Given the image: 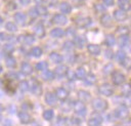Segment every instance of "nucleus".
Instances as JSON below:
<instances>
[{
    "mask_svg": "<svg viewBox=\"0 0 131 126\" xmlns=\"http://www.w3.org/2000/svg\"><path fill=\"white\" fill-rule=\"evenodd\" d=\"M92 107L96 112H103L107 108V102L102 98H94L92 101Z\"/></svg>",
    "mask_w": 131,
    "mask_h": 126,
    "instance_id": "obj_1",
    "label": "nucleus"
},
{
    "mask_svg": "<svg viewBox=\"0 0 131 126\" xmlns=\"http://www.w3.org/2000/svg\"><path fill=\"white\" fill-rule=\"evenodd\" d=\"M73 107H74V110H75V112H76L77 115H79L81 117H85L86 116L87 109H86L85 104L82 101H75L73 103Z\"/></svg>",
    "mask_w": 131,
    "mask_h": 126,
    "instance_id": "obj_2",
    "label": "nucleus"
},
{
    "mask_svg": "<svg viewBox=\"0 0 131 126\" xmlns=\"http://www.w3.org/2000/svg\"><path fill=\"white\" fill-rule=\"evenodd\" d=\"M75 24L77 27L81 28V29H85L87 27H89L91 24H92V20L90 17H82V16H79L75 19Z\"/></svg>",
    "mask_w": 131,
    "mask_h": 126,
    "instance_id": "obj_3",
    "label": "nucleus"
},
{
    "mask_svg": "<svg viewBox=\"0 0 131 126\" xmlns=\"http://www.w3.org/2000/svg\"><path fill=\"white\" fill-rule=\"evenodd\" d=\"M126 78H125V75L122 74L121 72H112V81L115 85H121L125 82Z\"/></svg>",
    "mask_w": 131,
    "mask_h": 126,
    "instance_id": "obj_4",
    "label": "nucleus"
},
{
    "mask_svg": "<svg viewBox=\"0 0 131 126\" xmlns=\"http://www.w3.org/2000/svg\"><path fill=\"white\" fill-rule=\"evenodd\" d=\"M114 113H115V116H116L117 118L125 119V118H127L128 115H129V110H128V108H127L125 104H122V106H120Z\"/></svg>",
    "mask_w": 131,
    "mask_h": 126,
    "instance_id": "obj_5",
    "label": "nucleus"
},
{
    "mask_svg": "<svg viewBox=\"0 0 131 126\" xmlns=\"http://www.w3.org/2000/svg\"><path fill=\"white\" fill-rule=\"evenodd\" d=\"M98 92L102 95H105V96H111L113 93H114V90H113V87L110 85V84H102L98 87Z\"/></svg>",
    "mask_w": 131,
    "mask_h": 126,
    "instance_id": "obj_6",
    "label": "nucleus"
},
{
    "mask_svg": "<svg viewBox=\"0 0 131 126\" xmlns=\"http://www.w3.org/2000/svg\"><path fill=\"white\" fill-rule=\"evenodd\" d=\"M101 123H102L101 116H99L97 114H94V115H92V117L88 121V126H100Z\"/></svg>",
    "mask_w": 131,
    "mask_h": 126,
    "instance_id": "obj_7",
    "label": "nucleus"
},
{
    "mask_svg": "<svg viewBox=\"0 0 131 126\" xmlns=\"http://www.w3.org/2000/svg\"><path fill=\"white\" fill-rule=\"evenodd\" d=\"M114 18H115L116 20H118V22L126 20V19H127V13H126V11L121 10V9L115 10V11H114Z\"/></svg>",
    "mask_w": 131,
    "mask_h": 126,
    "instance_id": "obj_8",
    "label": "nucleus"
},
{
    "mask_svg": "<svg viewBox=\"0 0 131 126\" xmlns=\"http://www.w3.org/2000/svg\"><path fill=\"white\" fill-rule=\"evenodd\" d=\"M52 22L55 24V25H59V26H62V25H66L67 22H68V18L66 17V15L63 14H55L52 18Z\"/></svg>",
    "mask_w": 131,
    "mask_h": 126,
    "instance_id": "obj_9",
    "label": "nucleus"
},
{
    "mask_svg": "<svg viewBox=\"0 0 131 126\" xmlns=\"http://www.w3.org/2000/svg\"><path fill=\"white\" fill-rule=\"evenodd\" d=\"M55 96L60 99V100H64L68 96H69V92L67 89H64L63 87H59L55 90Z\"/></svg>",
    "mask_w": 131,
    "mask_h": 126,
    "instance_id": "obj_10",
    "label": "nucleus"
},
{
    "mask_svg": "<svg viewBox=\"0 0 131 126\" xmlns=\"http://www.w3.org/2000/svg\"><path fill=\"white\" fill-rule=\"evenodd\" d=\"M18 119L23 124H29L31 122V116L25 111H21L18 113Z\"/></svg>",
    "mask_w": 131,
    "mask_h": 126,
    "instance_id": "obj_11",
    "label": "nucleus"
},
{
    "mask_svg": "<svg viewBox=\"0 0 131 126\" xmlns=\"http://www.w3.org/2000/svg\"><path fill=\"white\" fill-rule=\"evenodd\" d=\"M85 42H86V39L84 38V36H75L73 41L74 45H76L78 48H83L85 45Z\"/></svg>",
    "mask_w": 131,
    "mask_h": 126,
    "instance_id": "obj_12",
    "label": "nucleus"
},
{
    "mask_svg": "<svg viewBox=\"0 0 131 126\" xmlns=\"http://www.w3.org/2000/svg\"><path fill=\"white\" fill-rule=\"evenodd\" d=\"M49 58L54 64H61L63 61V57L59 53H57V52H51L49 54Z\"/></svg>",
    "mask_w": 131,
    "mask_h": 126,
    "instance_id": "obj_13",
    "label": "nucleus"
},
{
    "mask_svg": "<svg viewBox=\"0 0 131 126\" xmlns=\"http://www.w3.org/2000/svg\"><path fill=\"white\" fill-rule=\"evenodd\" d=\"M45 101L49 106H54L56 103V96L52 92H47L45 94Z\"/></svg>",
    "mask_w": 131,
    "mask_h": 126,
    "instance_id": "obj_14",
    "label": "nucleus"
},
{
    "mask_svg": "<svg viewBox=\"0 0 131 126\" xmlns=\"http://www.w3.org/2000/svg\"><path fill=\"white\" fill-rule=\"evenodd\" d=\"M34 33H35V35L38 36L39 38H43V37L45 36V29H44V27H43L41 24H38V25H36L35 28H34Z\"/></svg>",
    "mask_w": 131,
    "mask_h": 126,
    "instance_id": "obj_15",
    "label": "nucleus"
},
{
    "mask_svg": "<svg viewBox=\"0 0 131 126\" xmlns=\"http://www.w3.org/2000/svg\"><path fill=\"white\" fill-rule=\"evenodd\" d=\"M68 70H69V69H68L67 66L60 65V66H58V67L55 68L54 73H55V75H56L57 77H63V76H66V73H67Z\"/></svg>",
    "mask_w": 131,
    "mask_h": 126,
    "instance_id": "obj_16",
    "label": "nucleus"
},
{
    "mask_svg": "<svg viewBox=\"0 0 131 126\" xmlns=\"http://www.w3.org/2000/svg\"><path fill=\"white\" fill-rule=\"evenodd\" d=\"M14 19L17 24L19 25H25L26 22H27V15L23 12H16L14 14Z\"/></svg>",
    "mask_w": 131,
    "mask_h": 126,
    "instance_id": "obj_17",
    "label": "nucleus"
},
{
    "mask_svg": "<svg viewBox=\"0 0 131 126\" xmlns=\"http://www.w3.org/2000/svg\"><path fill=\"white\" fill-rule=\"evenodd\" d=\"M78 97L80 99V101L82 102H87L90 100V93L85 91V90H80L78 92Z\"/></svg>",
    "mask_w": 131,
    "mask_h": 126,
    "instance_id": "obj_18",
    "label": "nucleus"
},
{
    "mask_svg": "<svg viewBox=\"0 0 131 126\" xmlns=\"http://www.w3.org/2000/svg\"><path fill=\"white\" fill-rule=\"evenodd\" d=\"M20 71L25 75H31L33 72V68L29 62H23L20 66Z\"/></svg>",
    "mask_w": 131,
    "mask_h": 126,
    "instance_id": "obj_19",
    "label": "nucleus"
},
{
    "mask_svg": "<svg viewBox=\"0 0 131 126\" xmlns=\"http://www.w3.org/2000/svg\"><path fill=\"white\" fill-rule=\"evenodd\" d=\"M31 91L33 94H36V95H39L41 94L42 92V86L37 82V81H33V85L31 86Z\"/></svg>",
    "mask_w": 131,
    "mask_h": 126,
    "instance_id": "obj_20",
    "label": "nucleus"
},
{
    "mask_svg": "<svg viewBox=\"0 0 131 126\" xmlns=\"http://www.w3.org/2000/svg\"><path fill=\"white\" fill-rule=\"evenodd\" d=\"M19 40L26 45H31L35 42V37L33 35H26V36H21Z\"/></svg>",
    "mask_w": 131,
    "mask_h": 126,
    "instance_id": "obj_21",
    "label": "nucleus"
},
{
    "mask_svg": "<svg viewBox=\"0 0 131 126\" xmlns=\"http://www.w3.org/2000/svg\"><path fill=\"white\" fill-rule=\"evenodd\" d=\"M87 49H88L89 53L92 55H98L100 53V47L95 44H89L87 46Z\"/></svg>",
    "mask_w": 131,
    "mask_h": 126,
    "instance_id": "obj_22",
    "label": "nucleus"
},
{
    "mask_svg": "<svg viewBox=\"0 0 131 126\" xmlns=\"http://www.w3.org/2000/svg\"><path fill=\"white\" fill-rule=\"evenodd\" d=\"M112 17H111V15L110 14H107V13H105V14H103L101 17H100V23H101V25L102 26H104V27H110L111 25H112Z\"/></svg>",
    "mask_w": 131,
    "mask_h": 126,
    "instance_id": "obj_23",
    "label": "nucleus"
},
{
    "mask_svg": "<svg viewBox=\"0 0 131 126\" xmlns=\"http://www.w3.org/2000/svg\"><path fill=\"white\" fill-rule=\"evenodd\" d=\"M118 6L121 10L128 11L130 9V1L129 0H118Z\"/></svg>",
    "mask_w": 131,
    "mask_h": 126,
    "instance_id": "obj_24",
    "label": "nucleus"
},
{
    "mask_svg": "<svg viewBox=\"0 0 131 126\" xmlns=\"http://www.w3.org/2000/svg\"><path fill=\"white\" fill-rule=\"evenodd\" d=\"M63 35H64V31L61 30L60 28H54L50 32V36L53 38H61Z\"/></svg>",
    "mask_w": 131,
    "mask_h": 126,
    "instance_id": "obj_25",
    "label": "nucleus"
},
{
    "mask_svg": "<svg viewBox=\"0 0 131 126\" xmlns=\"http://www.w3.org/2000/svg\"><path fill=\"white\" fill-rule=\"evenodd\" d=\"M59 8H60V11L62 13H66V14H68L72 11V6L70 5L69 2H61Z\"/></svg>",
    "mask_w": 131,
    "mask_h": 126,
    "instance_id": "obj_26",
    "label": "nucleus"
},
{
    "mask_svg": "<svg viewBox=\"0 0 131 126\" xmlns=\"http://www.w3.org/2000/svg\"><path fill=\"white\" fill-rule=\"evenodd\" d=\"M129 44V37H128V34L126 35H121L120 38H119V45L120 47H125Z\"/></svg>",
    "mask_w": 131,
    "mask_h": 126,
    "instance_id": "obj_27",
    "label": "nucleus"
},
{
    "mask_svg": "<svg viewBox=\"0 0 131 126\" xmlns=\"http://www.w3.org/2000/svg\"><path fill=\"white\" fill-rule=\"evenodd\" d=\"M84 81H85V84H86L87 86H91V85H93V84L95 83L96 78H95L94 74L90 73V74H89L87 77H85V78H84Z\"/></svg>",
    "mask_w": 131,
    "mask_h": 126,
    "instance_id": "obj_28",
    "label": "nucleus"
},
{
    "mask_svg": "<svg viewBox=\"0 0 131 126\" xmlns=\"http://www.w3.org/2000/svg\"><path fill=\"white\" fill-rule=\"evenodd\" d=\"M115 43H116V39L112 34H108L105 36V45H107L108 47H112L115 45Z\"/></svg>",
    "mask_w": 131,
    "mask_h": 126,
    "instance_id": "obj_29",
    "label": "nucleus"
},
{
    "mask_svg": "<svg viewBox=\"0 0 131 126\" xmlns=\"http://www.w3.org/2000/svg\"><path fill=\"white\" fill-rule=\"evenodd\" d=\"M42 79L45 80V81H52V80L54 79V74H53V72H51V71H46V70H45V72H44L43 75H42Z\"/></svg>",
    "mask_w": 131,
    "mask_h": 126,
    "instance_id": "obj_30",
    "label": "nucleus"
},
{
    "mask_svg": "<svg viewBox=\"0 0 131 126\" xmlns=\"http://www.w3.org/2000/svg\"><path fill=\"white\" fill-rule=\"evenodd\" d=\"M75 75H76V78H78V79H84L86 77V71H85L84 68L80 67V68L77 69Z\"/></svg>",
    "mask_w": 131,
    "mask_h": 126,
    "instance_id": "obj_31",
    "label": "nucleus"
},
{
    "mask_svg": "<svg viewBox=\"0 0 131 126\" xmlns=\"http://www.w3.org/2000/svg\"><path fill=\"white\" fill-rule=\"evenodd\" d=\"M36 10H37V12H38L39 15H46L48 13L47 8L45 6H43L42 4H38V6L36 7Z\"/></svg>",
    "mask_w": 131,
    "mask_h": 126,
    "instance_id": "obj_32",
    "label": "nucleus"
},
{
    "mask_svg": "<svg viewBox=\"0 0 131 126\" xmlns=\"http://www.w3.org/2000/svg\"><path fill=\"white\" fill-rule=\"evenodd\" d=\"M115 57H116V59L118 60V61H123L126 57H127V55H126V53H125V51H122V50H119V51H117L116 52V55H115Z\"/></svg>",
    "mask_w": 131,
    "mask_h": 126,
    "instance_id": "obj_33",
    "label": "nucleus"
},
{
    "mask_svg": "<svg viewBox=\"0 0 131 126\" xmlns=\"http://www.w3.org/2000/svg\"><path fill=\"white\" fill-rule=\"evenodd\" d=\"M54 117V112H53V110H46V111H44V113H43V118L45 119V120H51L52 118Z\"/></svg>",
    "mask_w": 131,
    "mask_h": 126,
    "instance_id": "obj_34",
    "label": "nucleus"
},
{
    "mask_svg": "<svg viewBox=\"0 0 131 126\" xmlns=\"http://www.w3.org/2000/svg\"><path fill=\"white\" fill-rule=\"evenodd\" d=\"M29 83L27 82V81H20L19 82V84H18V88H19V90L21 91V92H26V91H28L29 90Z\"/></svg>",
    "mask_w": 131,
    "mask_h": 126,
    "instance_id": "obj_35",
    "label": "nucleus"
},
{
    "mask_svg": "<svg viewBox=\"0 0 131 126\" xmlns=\"http://www.w3.org/2000/svg\"><path fill=\"white\" fill-rule=\"evenodd\" d=\"M74 43L73 41H66L63 44H62V49L66 50V51H71L73 48H74Z\"/></svg>",
    "mask_w": 131,
    "mask_h": 126,
    "instance_id": "obj_36",
    "label": "nucleus"
},
{
    "mask_svg": "<svg viewBox=\"0 0 131 126\" xmlns=\"http://www.w3.org/2000/svg\"><path fill=\"white\" fill-rule=\"evenodd\" d=\"M6 66H7L8 68H14V67L16 66V60H15V58L12 57V56H8V57L6 58Z\"/></svg>",
    "mask_w": 131,
    "mask_h": 126,
    "instance_id": "obj_37",
    "label": "nucleus"
},
{
    "mask_svg": "<svg viewBox=\"0 0 131 126\" xmlns=\"http://www.w3.org/2000/svg\"><path fill=\"white\" fill-rule=\"evenodd\" d=\"M47 68H48V64L44 60H42V61H40L36 65V70L37 71H45Z\"/></svg>",
    "mask_w": 131,
    "mask_h": 126,
    "instance_id": "obj_38",
    "label": "nucleus"
},
{
    "mask_svg": "<svg viewBox=\"0 0 131 126\" xmlns=\"http://www.w3.org/2000/svg\"><path fill=\"white\" fill-rule=\"evenodd\" d=\"M5 28H6V30L9 31V32H15V31L17 30L16 25H15L14 23H12V22H8V23H6Z\"/></svg>",
    "mask_w": 131,
    "mask_h": 126,
    "instance_id": "obj_39",
    "label": "nucleus"
},
{
    "mask_svg": "<svg viewBox=\"0 0 131 126\" xmlns=\"http://www.w3.org/2000/svg\"><path fill=\"white\" fill-rule=\"evenodd\" d=\"M31 52H32L33 56H35V57H40L42 55V53H43V51H42V49L40 47H34L31 50Z\"/></svg>",
    "mask_w": 131,
    "mask_h": 126,
    "instance_id": "obj_40",
    "label": "nucleus"
},
{
    "mask_svg": "<svg viewBox=\"0 0 131 126\" xmlns=\"http://www.w3.org/2000/svg\"><path fill=\"white\" fill-rule=\"evenodd\" d=\"M94 9L96 12H103L105 11V6L101 3H95L94 4Z\"/></svg>",
    "mask_w": 131,
    "mask_h": 126,
    "instance_id": "obj_41",
    "label": "nucleus"
},
{
    "mask_svg": "<svg viewBox=\"0 0 131 126\" xmlns=\"http://www.w3.org/2000/svg\"><path fill=\"white\" fill-rule=\"evenodd\" d=\"M66 76H67V78H68L70 81H74V80L76 79V75H75L74 71H72V70H68L67 73H66Z\"/></svg>",
    "mask_w": 131,
    "mask_h": 126,
    "instance_id": "obj_42",
    "label": "nucleus"
},
{
    "mask_svg": "<svg viewBox=\"0 0 131 126\" xmlns=\"http://www.w3.org/2000/svg\"><path fill=\"white\" fill-rule=\"evenodd\" d=\"M3 50H4L5 52H12V51L14 50V46H13L11 43H7V44H5V45L3 46Z\"/></svg>",
    "mask_w": 131,
    "mask_h": 126,
    "instance_id": "obj_43",
    "label": "nucleus"
},
{
    "mask_svg": "<svg viewBox=\"0 0 131 126\" xmlns=\"http://www.w3.org/2000/svg\"><path fill=\"white\" fill-rule=\"evenodd\" d=\"M113 69H114V66H113L112 64H108V65L104 66V68H103V73L106 74V75H108V74H111V73L113 72Z\"/></svg>",
    "mask_w": 131,
    "mask_h": 126,
    "instance_id": "obj_44",
    "label": "nucleus"
},
{
    "mask_svg": "<svg viewBox=\"0 0 131 126\" xmlns=\"http://www.w3.org/2000/svg\"><path fill=\"white\" fill-rule=\"evenodd\" d=\"M117 32L118 33H122V35H126V34H128L129 29H128V27H119Z\"/></svg>",
    "mask_w": 131,
    "mask_h": 126,
    "instance_id": "obj_45",
    "label": "nucleus"
},
{
    "mask_svg": "<svg viewBox=\"0 0 131 126\" xmlns=\"http://www.w3.org/2000/svg\"><path fill=\"white\" fill-rule=\"evenodd\" d=\"M6 77H7L8 79H10V80H16V79H18V75H17V73H14V72H10V73H8V74L6 75Z\"/></svg>",
    "mask_w": 131,
    "mask_h": 126,
    "instance_id": "obj_46",
    "label": "nucleus"
},
{
    "mask_svg": "<svg viewBox=\"0 0 131 126\" xmlns=\"http://www.w3.org/2000/svg\"><path fill=\"white\" fill-rule=\"evenodd\" d=\"M29 14H30V16H31L32 18H36V17L39 15L35 7H33V8H31V9H30V11H29Z\"/></svg>",
    "mask_w": 131,
    "mask_h": 126,
    "instance_id": "obj_47",
    "label": "nucleus"
},
{
    "mask_svg": "<svg viewBox=\"0 0 131 126\" xmlns=\"http://www.w3.org/2000/svg\"><path fill=\"white\" fill-rule=\"evenodd\" d=\"M123 94L124 95H126V96H129V94H130V87H129V85L128 84H126V85H124V87H123Z\"/></svg>",
    "mask_w": 131,
    "mask_h": 126,
    "instance_id": "obj_48",
    "label": "nucleus"
},
{
    "mask_svg": "<svg viewBox=\"0 0 131 126\" xmlns=\"http://www.w3.org/2000/svg\"><path fill=\"white\" fill-rule=\"evenodd\" d=\"M66 34L68 35V36H75V34H76V31H75V29L74 28H69L67 31H66Z\"/></svg>",
    "mask_w": 131,
    "mask_h": 126,
    "instance_id": "obj_49",
    "label": "nucleus"
},
{
    "mask_svg": "<svg viewBox=\"0 0 131 126\" xmlns=\"http://www.w3.org/2000/svg\"><path fill=\"white\" fill-rule=\"evenodd\" d=\"M104 55H105V57H106V58L111 59V58H113V57H114V52H113L111 49H108V50H106V51H105V54H104Z\"/></svg>",
    "mask_w": 131,
    "mask_h": 126,
    "instance_id": "obj_50",
    "label": "nucleus"
},
{
    "mask_svg": "<svg viewBox=\"0 0 131 126\" xmlns=\"http://www.w3.org/2000/svg\"><path fill=\"white\" fill-rule=\"evenodd\" d=\"M129 62H130V59H129L128 57H126L123 61H121V65H123V66L126 67V68H129Z\"/></svg>",
    "mask_w": 131,
    "mask_h": 126,
    "instance_id": "obj_51",
    "label": "nucleus"
},
{
    "mask_svg": "<svg viewBox=\"0 0 131 126\" xmlns=\"http://www.w3.org/2000/svg\"><path fill=\"white\" fill-rule=\"evenodd\" d=\"M102 1H103L104 5H106V6H112V5H114V0H102Z\"/></svg>",
    "mask_w": 131,
    "mask_h": 126,
    "instance_id": "obj_52",
    "label": "nucleus"
},
{
    "mask_svg": "<svg viewBox=\"0 0 131 126\" xmlns=\"http://www.w3.org/2000/svg\"><path fill=\"white\" fill-rule=\"evenodd\" d=\"M49 6H54L55 3H57V0H47Z\"/></svg>",
    "mask_w": 131,
    "mask_h": 126,
    "instance_id": "obj_53",
    "label": "nucleus"
},
{
    "mask_svg": "<svg viewBox=\"0 0 131 126\" xmlns=\"http://www.w3.org/2000/svg\"><path fill=\"white\" fill-rule=\"evenodd\" d=\"M8 37L6 36L5 33H0V40H7Z\"/></svg>",
    "mask_w": 131,
    "mask_h": 126,
    "instance_id": "obj_54",
    "label": "nucleus"
},
{
    "mask_svg": "<svg viewBox=\"0 0 131 126\" xmlns=\"http://www.w3.org/2000/svg\"><path fill=\"white\" fill-rule=\"evenodd\" d=\"M31 2V0H19V3L21 5H28Z\"/></svg>",
    "mask_w": 131,
    "mask_h": 126,
    "instance_id": "obj_55",
    "label": "nucleus"
},
{
    "mask_svg": "<svg viewBox=\"0 0 131 126\" xmlns=\"http://www.w3.org/2000/svg\"><path fill=\"white\" fill-rule=\"evenodd\" d=\"M34 1H35L37 4H42V3H43L45 0H34Z\"/></svg>",
    "mask_w": 131,
    "mask_h": 126,
    "instance_id": "obj_56",
    "label": "nucleus"
},
{
    "mask_svg": "<svg viewBox=\"0 0 131 126\" xmlns=\"http://www.w3.org/2000/svg\"><path fill=\"white\" fill-rule=\"evenodd\" d=\"M3 110H4V108H3V106H2V104H0V113H1V112H2Z\"/></svg>",
    "mask_w": 131,
    "mask_h": 126,
    "instance_id": "obj_57",
    "label": "nucleus"
},
{
    "mask_svg": "<svg viewBox=\"0 0 131 126\" xmlns=\"http://www.w3.org/2000/svg\"><path fill=\"white\" fill-rule=\"evenodd\" d=\"M2 22H3V19H2V17H1V16H0V24H1V23H2Z\"/></svg>",
    "mask_w": 131,
    "mask_h": 126,
    "instance_id": "obj_58",
    "label": "nucleus"
},
{
    "mask_svg": "<svg viewBox=\"0 0 131 126\" xmlns=\"http://www.w3.org/2000/svg\"><path fill=\"white\" fill-rule=\"evenodd\" d=\"M1 73H2V67L0 66V74H1Z\"/></svg>",
    "mask_w": 131,
    "mask_h": 126,
    "instance_id": "obj_59",
    "label": "nucleus"
},
{
    "mask_svg": "<svg viewBox=\"0 0 131 126\" xmlns=\"http://www.w3.org/2000/svg\"><path fill=\"white\" fill-rule=\"evenodd\" d=\"M1 119H2V117H1V115H0V121H1Z\"/></svg>",
    "mask_w": 131,
    "mask_h": 126,
    "instance_id": "obj_60",
    "label": "nucleus"
},
{
    "mask_svg": "<svg viewBox=\"0 0 131 126\" xmlns=\"http://www.w3.org/2000/svg\"><path fill=\"white\" fill-rule=\"evenodd\" d=\"M0 58H1V54H0Z\"/></svg>",
    "mask_w": 131,
    "mask_h": 126,
    "instance_id": "obj_61",
    "label": "nucleus"
}]
</instances>
